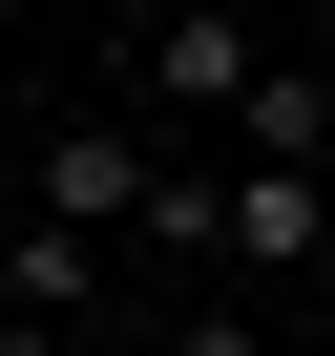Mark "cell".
Wrapping results in <instances>:
<instances>
[{"instance_id": "obj_3", "label": "cell", "mask_w": 335, "mask_h": 356, "mask_svg": "<svg viewBox=\"0 0 335 356\" xmlns=\"http://www.w3.org/2000/svg\"><path fill=\"white\" fill-rule=\"evenodd\" d=\"M0 314H105V231H63V210H22V231H0Z\"/></svg>"}, {"instance_id": "obj_4", "label": "cell", "mask_w": 335, "mask_h": 356, "mask_svg": "<svg viewBox=\"0 0 335 356\" xmlns=\"http://www.w3.org/2000/svg\"><path fill=\"white\" fill-rule=\"evenodd\" d=\"M231 147H252V168H314V147H335V63H252V84H231Z\"/></svg>"}, {"instance_id": "obj_5", "label": "cell", "mask_w": 335, "mask_h": 356, "mask_svg": "<svg viewBox=\"0 0 335 356\" xmlns=\"http://www.w3.org/2000/svg\"><path fill=\"white\" fill-rule=\"evenodd\" d=\"M189 22H252V0H189Z\"/></svg>"}, {"instance_id": "obj_1", "label": "cell", "mask_w": 335, "mask_h": 356, "mask_svg": "<svg viewBox=\"0 0 335 356\" xmlns=\"http://www.w3.org/2000/svg\"><path fill=\"white\" fill-rule=\"evenodd\" d=\"M22 210H63V231H126V210H147V126H126V105L42 126V147H22Z\"/></svg>"}, {"instance_id": "obj_2", "label": "cell", "mask_w": 335, "mask_h": 356, "mask_svg": "<svg viewBox=\"0 0 335 356\" xmlns=\"http://www.w3.org/2000/svg\"><path fill=\"white\" fill-rule=\"evenodd\" d=\"M231 84H252V22H189V0H147V105H168V126H231Z\"/></svg>"}]
</instances>
